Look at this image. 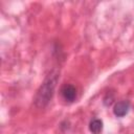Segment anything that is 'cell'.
<instances>
[{
	"instance_id": "obj_1",
	"label": "cell",
	"mask_w": 134,
	"mask_h": 134,
	"mask_svg": "<svg viewBox=\"0 0 134 134\" xmlns=\"http://www.w3.org/2000/svg\"><path fill=\"white\" fill-rule=\"evenodd\" d=\"M58 82V73L51 72L44 81L40 89L38 90L36 97H35V104L37 107H45L49 100L51 99L53 95V91L55 88Z\"/></svg>"
},
{
	"instance_id": "obj_2",
	"label": "cell",
	"mask_w": 134,
	"mask_h": 134,
	"mask_svg": "<svg viewBox=\"0 0 134 134\" xmlns=\"http://www.w3.org/2000/svg\"><path fill=\"white\" fill-rule=\"evenodd\" d=\"M61 94L63 96V98L66 100V102H73L76 97V89L73 85H70V84H66L62 87L61 89Z\"/></svg>"
},
{
	"instance_id": "obj_3",
	"label": "cell",
	"mask_w": 134,
	"mask_h": 134,
	"mask_svg": "<svg viewBox=\"0 0 134 134\" xmlns=\"http://www.w3.org/2000/svg\"><path fill=\"white\" fill-rule=\"evenodd\" d=\"M129 110H130V103L128 100H121V102H118L117 104H115L113 113L117 117H122L129 112Z\"/></svg>"
},
{
	"instance_id": "obj_4",
	"label": "cell",
	"mask_w": 134,
	"mask_h": 134,
	"mask_svg": "<svg viewBox=\"0 0 134 134\" xmlns=\"http://www.w3.org/2000/svg\"><path fill=\"white\" fill-rule=\"evenodd\" d=\"M89 130L92 134H99L103 130V121L98 118L92 119L89 124Z\"/></svg>"
}]
</instances>
